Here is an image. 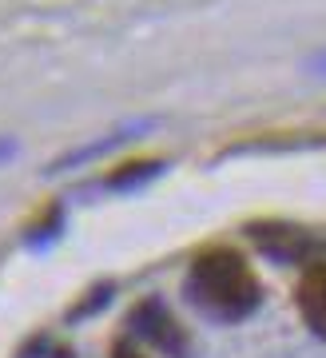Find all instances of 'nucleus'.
<instances>
[{"mask_svg":"<svg viewBox=\"0 0 326 358\" xmlns=\"http://www.w3.org/2000/svg\"><path fill=\"white\" fill-rule=\"evenodd\" d=\"M191 299L215 319H243L259 307V279L231 247H211L191 263Z\"/></svg>","mask_w":326,"mask_h":358,"instance_id":"1","label":"nucleus"},{"mask_svg":"<svg viewBox=\"0 0 326 358\" xmlns=\"http://www.w3.org/2000/svg\"><path fill=\"white\" fill-rule=\"evenodd\" d=\"M299 310L318 334H326V267H311L299 282Z\"/></svg>","mask_w":326,"mask_h":358,"instance_id":"2","label":"nucleus"},{"mask_svg":"<svg viewBox=\"0 0 326 358\" xmlns=\"http://www.w3.org/2000/svg\"><path fill=\"white\" fill-rule=\"evenodd\" d=\"M115 358H139L136 350H127V346H120V350H115Z\"/></svg>","mask_w":326,"mask_h":358,"instance_id":"3","label":"nucleus"},{"mask_svg":"<svg viewBox=\"0 0 326 358\" xmlns=\"http://www.w3.org/2000/svg\"><path fill=\"white\" fill-rule=\"evenodd\" d=\"M314 68H323V72H326V56H323V60H318V64H314Z\"/></svg>","mask_w":326,"mask_h":358,"instance_id":"4","label":"nucleus"}]
</instances>
